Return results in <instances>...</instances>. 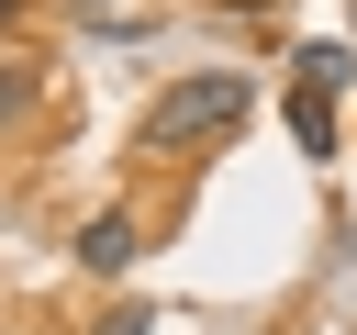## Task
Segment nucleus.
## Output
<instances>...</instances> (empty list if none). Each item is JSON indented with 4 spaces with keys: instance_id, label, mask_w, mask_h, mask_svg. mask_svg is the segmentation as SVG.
<instances>
[{
    "instance_id": "nucleus-1",
    "label": "nucleus",
    "mask_w": 357,
    "mask_h": 335,
    "mask_svg": "<svg viewBox=\"0 0 357 335\" xmlns=\"http://www.w3.org/2000/svg\"><path fill=\"white\" fill-rule=\"evenodd\" d=\"M245 112H257V78H245V67H201V78H167V89L145 100L134 145H145V156H201V145H223Z\"/></svg>"
},
{
    "instance_id": "nucleus-2",
    "label": "nucleus",
    "mask_w": 357,
    "mask_h": 335,
    "mask_svg": "<svg viewBox=\"0 0 357 335\" xmlns=\"http://www.w3.org/2000/svg\"><path fill=\"white\" fill-rule=\"evenodd\" d=\"M279 112H290V145H301V156H335V89H324V78H290Z\"/></svg>"
},
{
    "instance_id": "nucleus-3",
    "label": "nucleus",
    "mask_w": 357,
    "mask_h": 335,
    "mask_svg": "<svg viewBox=\"0 0 357 335\" xmlns=\"http://www.w3.org/2000/svg\"><path fill=\"white\" fill-rule=\"evenodd\" d=\"M134 246H145V223H134V212H89V223H78V268H89V279L134 268Z\"/></svg>"
},
{
    "instance_id": "nucleus-4",
    "label": "nucleus",
    "mask_w": 357,
    "mask_h": 335,
    "mask_svg": "<svg viewBox=\"0 0 357 335\" xmlns=\"http://www.w3.org/2000/svg\"><path fill=\"white\" fill-rule=\"evenodd\" d=\"M89 335H156V302H112V313H100Z\"/></svg>"
},
{
    "instance_id": "nucleus-5",
    "label": "nucleus",
    "mask_w": 357,
    "mask_h": 335,
    "mask_svg": "<svg viewBox=\"0 0 357 335\" xmlns=\"http://www.w3.org/2000/svg\"><path fill=\"white\" fill-rule=\"evenodd\" d=\"M22 112H33V78H22V67H0V123H22Z\"/></svg>"
},
{
    "instance_id": "nucleus-6",
    "label": "nucleus",
    "mask_w": 357,
    "mask_h": 335,
    "mask_svg": "<svg viewBox=\"0 0 357 335\" xmlns=\"http://www.w3.org/2000/svg\"><path fill=\"white\" fill-rule=\"evenodd\" d=\"M11 11H22V0H0V22H11Z\"/></svg>"
}]
</instances>
